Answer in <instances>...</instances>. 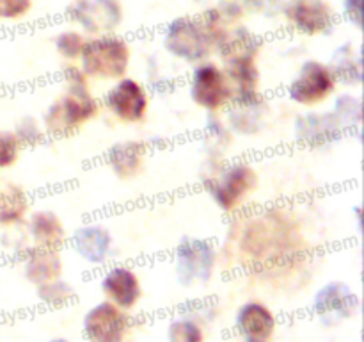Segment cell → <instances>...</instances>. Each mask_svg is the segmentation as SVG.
Here are the masks:
<instances>
[{
    "mask_svg": "<svg viewBox=\"0 0 364 342\" xmlns=\"http://www.w3.org/2000/svg\"><path fill=\"white\" fill-rule=\"evenodd\" d=\"M297 228L284 214L259 212L249 217L247 227H244L240 237V249L245 259H255L256 262L277 264L290 262L297 255Z\"/></svg>",
    "mask_w": 364,
    "mask_h": 342,
    "instance_id": "1",
    "label": "cell"
},
{
    "mask_svg": "<svg viewBox=\"0 0 364 342\" xmlns=\"http://www.w3.org/2000/svg\"><path fill=\"white\" fill-rule=\"evenodd\" d=\"M210 157L208 170L203 171V185L223 212H237L258 189V173L244 160L220 162L215 155Z\"/></svg>",
    "mask_w": 364,
    "mask_h": 342,
    "instance_id": "2",
    "label": "cell"
},
{
    "mask_svg": "<svg viewBox=\"0 0 364 342\" xmlns=\"http://www.w3.org/2000/svg\"><path fill=\"white\" fill-rule=\"evenodd\" d=\"M100 114V102L89 86H64V91L46 107L43 128L46 135L64 138L80 130Z\"/></svg>",
    "mask_w": 364,
    "mask_h": 342,
    "instance_id": "3",
    "label": "cell"
},
{
    "mask_svg": "<svg viewBox=\"0 0 364 342\" xmlns=\"http://www.w3.org/2000/svg\"><path fill=\"white\" fill-rule=\"evenodd\" d=\"M130 57V45L123 36L116 32L91 36L85 41L78 66L87 75L89 81H117L127 75Z\"/></svg>",
    "mask_w": 364,
    "mask_h": 342,
    "instance_id": "4",
    "label": "cell"
},
{
    "mask_svg": "<svg viewBox=\"0 0 364 342\" xmlns=\"http://www.w3.org/2000/svg\"><path fill=\"white\" fill-rule=\"evenodd\" d=\"M162 45L178 61L198 64L213 53V38L201 16H178L167 24Z\"/></svg>",
    "mask_w": 364,
    "mask_h": 342,
    "instance_id": "5",
    "label": "cell"
},
{
    "mask_svg": "<svg viewBox=\"0 0 364 342\" xmlns=\"http://www.w3.org/2000/svg\"><path fill=\"white\" fill-rule=\"evenodd\" d=\"M188 95L192 102L208 114H220L228 109L233 98L230 81L223 68L213 61L194 64L188 77Z\"/></svg>",
    "mask_w": 364,
    "mask_h": 342,
    "instance_id": "6",
    "label": "cell"
},
{
    "mask_svg": "<svg viewBox=\"0 0 364 342\" xmlns=\"http://www.w3.org/2000/svg\"><path fill=\"white\" fill-rule=\"evenodd\" d=\"M217 249L212 241L199 237H183L174 253V271L183 287H201L213 276Z\"/></svg>",
    "mask_w": 364,
    "mask_h": 342,
    "instance_id": "7",
    "label": "cell"
},
{
    "mask_svg": "<svg viewBox=\"0 0 364 342\" xmlns=\"http://www.w3.org/2000/svg\"><path fill=\"white\" fill-rule=\"evenodd\" d=\"M336 78L329 64L308 59L301 64L297 75L288 84L287 95L294 103L302 107H316L336 91Z\"/></svg>",
    "mask_w": 364,
    "mask_h": 342,
    "instance_id": "8",
    "label": "cell"
},
{
    "mask_svg": "<svg viewBox=\"0 0 364 342\" xmlns=\"http://www.w3.org/2000/svg\"><path fill=\"white\" fill-rule=\"evenodd\" d=\"M66 16L84 34H112L123 24L124 11L119 0H73Z\"/></svg>",
    "mask_w": 364,
    "mask_h": 342,
    "instance_id": "9",
    "label": "cell"
},
{
    "mask_svg": "<svg viewBox=\"0 0 364 342\" xmlns=\"http://www.w3.org/2000/svg\"><path fill=\"white\" fill-rule=\"evenodd\" d=\"M103 105L121 123H141L149 109L148 89L137 78L121 77L103 95Z\"/></svg>",
    "mask_w": 364,
    "mask_h": 342,
    "instance_id": "10",
    "label": "cell"
},
{
    "mask_svg": "<svg viewBox=\"0 0 364 342\" xmlns=\"http://www.w3.org/2000/svg\"><path fill=\"white\" fill-rule=\"evenodd\" d=\"M281 14L302 36H327L338 24L336 13L326 0H290Z\"/></svg>",
    "mask_w": 364,
    "mask_h": 342,
    "instance_id": "11",
    "label": "cell"
},
{
    "mask_svg": "<svg viewBox=\"0 0 364 342\" xmlns=\"http://www.w3.org/2000/svg\"><path fill=\"white\" fill-rule=\"evenodd\" d=\"M87 342H123L130 331V319L110 301H102L91 306L82 321Z\"/></svg>",
    "mask_w": 364,
    "mask_h": 342,
    "instance_id": "12",
    "label": "cell"
},
{
    "mask_svg": "<svg viewBox=\"0 0 364 342\" xmlns=\"http://www.w3.org/2000/svg\"><path fill=\"white\" fill-rule=\"evenodd\" d=\"M359 309V296L350 285L343 281H329L316 291L313 298V310L316 317L327 326L341 323L354 316Z\"/></svg>",
    "mask_w": 364,
    "mask_h": 342,
    "instance_id": "13",
    "label": "cell"
},
{
    "mask_svg": "<svg viewBox=\"0 0 364 342\" xmlns=\"http://www.w3.org/2000/svg\"><path fill=\"white\" fill-rule=\"evenodd\" d=\"M343 127L333 113H304L294 123V138L309 148H326L334 145L343 135Z\"/></svg>",
    "mask_w": 364,
    "mask_h": 342,
    "instance_id": "14",
    "label": "cell"
},
{
    "mask_svg": "<svg viewBox=\"0 0 364 342\" xmlns=\"http://www.w3.org/2000/svg\"><path fill=\"white\" fill-rule=\"evenodd\" d=\"M100 285L107 301L114 303L121 310L134 309L142 296V285L137 273L124 264L109 267Z\"/></svg>",
    "mask_w": 364,
    "mask_h": 342,
    "instance_id": "15",
    "label": "cell"
},
{
    "mask_svg": "<svg viewBox=\"0 0 364 342\" xmlns=\"http://www.w3.org/2000/svg\"><path fill=\"white\" fill-rule=\"evenodd\" d=\"M263 39L251 28L238 24L226 25L213 36V52L224 61L237 59V57H252L256 59L262 52Z\"/></svg>",
    "mask_w": 364,
    "mask_h": 342,
    "instance_id": "16",
    "label": "cell"
},
{
    "mask_svg": "<svg viewBox=\"0 0 364 342\" xmlns=\"http://www.w3.org/2000/svg\"><path fill=\"white\" fill-rule=\"evenodd\" d=\"M16 256L21 260L25 278L36 287L60 278L63 274V259L59 249L27 244L16 253Z\"/></svg>",
    "mask_w": 364,
    "mask_h": 342,
    "instance_id": "17",
    "label": "cell"
},
{
    "mask_svg": "<svg viewBox=\"0 0 364 342\" xmlns=\"http://www.w3.org/2000/svg\"><path fill=\"white\" fill-rule=\"evenodd\" d=\"M112 234L100 223H87L77 228L71 239L75 253L89 264L107 262L112 252Z\"/></svg>",
    "mask_w": 364,
    "mask_h": 342,
    "instance_id": "18",
    "label": "cell"
},
{
    "mask_svg": "<svg viewBox=\"0 0 364 342\" xmlns=\"http://www.w3.org/2000/svg\"><path fill=\"white\" fill-rule=\"evenodd\" d=\"M228 81H230L233 98L231 102L237 100H255L259 98V70L256 59L252 57H237V59L224 61L223 66Z\"/></svg>",
    "mask_w": 364,
    "mask_h": 342,
    "instance_id": "19",
    "label": "cell"
},
{
    "mask_svg": "<svg viewBox=\"0 0 364 342\" xmlns=\"http://www.w3.org/2000/svg\"><path fill=\"white\" fill-rule=\"evenodd\" d=\"M27 234L34 246L60 249L68 241V232L60 217L52 210H34L28 214Z\"/></svg>",
    "mask_w": 364,
    "mask_h": 342,
    "instance_id": "20",
    "label": "cell"
},
{
    "mask_svg": "<svg viewBox=\"0 0 364 342\" xmlns=\"http://www.w3.org/2000/svg\"><path fill=\"white\" fill-rule=\"evenodd\" d=\"M148 148L141 141H119L110 146L105 160L112 173L121 180H130L142 173Z\"/></svg>",
    "mask_w": 364,
    "mask_h": 342,
    "instance_id": "21",
    "label": "cell"
},
{
    "mask_svg": "<svg viewBox=\"0 0 364 342\" xmlns=\"http://www.w3.org/2000/svg\"><path fill=\"white\" fill-rule=\"evenodd\" d=\"M235 328L242 337H255L269 341L276 330V317L272 310L259 301H247L235 316Z\"/></svg>",
    "mask_w": 364,
    "mask_h": 342,
    "instance_id": "22",
    "label": "cell"
},
{
    "mask_svg": "<svg viewBox=\"0 0 364 342\" xmlns=\"http://www.w3.org/2000/svg\"><path fill=\"white\" fill-rule=\"evenodd\" d=\"M265 98L259 96L255 100H237L228 105V127L231 134L252 135L262 130L263 116H265Z\"/></svg>",
    "mask_w": 364,
    "mask_h": 342,
    "instance_id": "23",
    "label": "cell"
},
{
    "mask_svg": "<svg viewBox=\"0 0 364 342\" xmlns=\"http://www.w3.org/2000/svg\"><path fill=\"white\" fill-rule=\"evenodd\" d=\"M331 71H333L334 78H336L338 84L355 86L361 84L363 81V59L359 48H355L352 43H343V45L338 46L333 52L329 63Z\"/></svg>",
    "mask_w": 364,
    "mask_h": 342,
    "instance_id": "24",
    "label": "cell"
},
{
    "mask_svg": "<svg viewBox=\"0 0 364 342\" xmlns=\"http://www.w3.org/2000/svg\"><path fill=\"white\" fill-rule=\"evenodd\" d=\"M31 200L27 191L18 184H4L0 187V227L11 228L28 216Z\"/></svg>",
    "mask_w": 364,
    "mask_h": 342,
    "instance_id": "25",
    "label": "cell"
},
{
    "mask_svg": "<svg viewBox=\"0 0 364 342\" xmlns=\"http://www.w3.org/2000/svg\"><path fill=\"white\" fill-rule=\"evenodd\" d=\"M331 113L336 116L343 130L347 128H358L363 118V103L358 95L352 93H341L334 98V105Z\"/></svg>",
    "mask_w": 364,
    "mask_h": 342,
    "instance_id": "26",
    "label": "cell"
},
{
    "mask_svg": "<svg viewBox=\"0 0 364 342\" xmlns=\"http://www.w3.org/2000/svg\"><path fill=\"white\" fill-rule=\"evenodd\" d=\"M85 34L82 31H75V28H68V31L59 32L53 39V46H55L57 53L63 57L68 63H77L82 56V50H84Z\"/></svg>",
    "mask_w": 364,
    "mask_h": 342,
    "instance_id": "27",
    "label": "cell"
},
{
    "mask_svg": "<svg viewBox=\"0 0 364 342\" xmlns=\"http://www.w3.org/2000/svg\"><path fill=\"white\" fill-rule=\"evenodd\" d=\"M36 294H38L39 301L45 303V305L59 306L64 303L71 301L75 298V289L70 281H64L60 278H55L52 281H46V284L38 285L36 287Z\"/></svg>",
    "mask_w": 364,
    "mask_h": 342,
    "instance_id": "28",
    "label": "cell"
},
{
    "mask_svg": "<svg viewBox=\"0 0 364 342\" xmlns=\"http://www.w3.org/2000/svg\"><path fill=\"white\" fill-rule=\"evenodd\" d=\"M167 342H205L203 328L192 317H178L167 328Z\"/></svg>",
    "mask_w": 364,
    "mask_h": 342,
    "instance_id": "29",
    "label": "cell"
},
{
    "mask_svg": "<svg viewBox=\"0 0 364 342\" xmlns=\"http://www.w3.org/2000/svg\"><path fill=\"white\" fill-rule=\"evenodd\" d=\"M206 132V142H210V153H217L219 155L226 146H230L231 141V130L226 125V121H223L219 118V114H210L208 120L205 125Z\"/></svg>",
    "mask_w": 364,
    "mask_h": 342,
    "instance_id": "30",
    "label": "cell"
},
{
    "mask_svg": "<svg viewBox=\"0 0 364 342\" xmlns=\"http://www.w3.org/2000/svg\"><path fill=\"white\" fill-rule=\"evenodd\" d=\"M13 134L16 135L18 142L23 148V146L39 145L45 139V128L39 125V121L34 116H23L14 125Z\"/></svg>",
    "mask_w": 364,
    "mask_h": 342,
    "instance_id": "31",
    "label": "cell"
},
{
    "mask_svg": "<svg viewBox=\"0 0 364 342\" xmlns=\"http://www.w3.org/2000/svg\"><path fill=\"white\" fill-rule=\"evenodd\" d=\"M21 145L13 130H0V170H9L18 162Z\"/></svg>",
    "mask_w": 364,
    "mask_h": 342,
    "instance_id": "32",
    "label": "cell"
},
{
    "mask_svg": "<svg viewBox=\"0 0 364 342\" xmlns=\"http://www.w3.org/2000/svg\"><path fill=\"white\" fill-rule=\"evenodd\" d=\"M244 11L259 14L263 18H274L283 11V0H238Z\"/></svg>",
    "mask_w": 364,
    "mask_h": 342,
    "instance_id": "33",
    "label": "cell"
},
{
    "mask_svg": "<svg viewBox=\"0 0 364 342\" xmlns=\"http://www.w3.org/2000/svg\"><path fill=\"white\" fill-rule=\"evenodd\" d=\"M32 9V0H0V20L14 21L25 18Z\"/></svg>",
    "mask_w": 364,
    "mask_h": 342,
    "instance_id": "34",
    "label": "cell"
},
{
    "mask_svg": "<svg viewBox=\"0 0 364 342\" xmlns=\"http://www.w3.org/2000/svg\"><path fill=\"white\" fill-rule=\"evenodd\" d=\"M343 6L345 20L355 28H361L363 25V0H341Z\"/></svg>",
    "mask_w": 364,
    "mask_h": 342,
    "instance_id": "35",
    "label": "cell"
},
{
    "mask_svg": "<svg viewBox=\"0 0 364 342\" xmlns=\"http://www.w3.org/2000/svg\"><path fill=\"white\" fill-rule=\"evenodd\" d=\"M355 219H358V227L361 230V207H355Z\"/></svg>",
    "mask_w": 364,
    "mask_h": 342,
    "instance_id": "36",
    "label": "cell"
},
{
    "mask_svg": "<svg viewBox=\"0 0 364 342\" xmlns=\"http://www.w3.org/2000/svg\"><path fill=\"white\" fill-rule=\"evenodd\" d=\"M244 342H267L265 338H255V337H244Z\"/></svg>",
    "mask_w": 364,
    "mask_h": 342,
    "instance_id": "37",
    "label": "cell"
},
{
    "mask_svg": "<svg viewBox=\"0 0 364 342\" xmlns=\"http://www.w3.org/2000/svg\"><path fill=\"white\" fill-rule=\"evenodd\" d=\"M48 342H70V341H68V338H64V337H55V338H50Z\"/></svg>",
    "mask_w": 364,
    "mask_h": 342,
    "instance_id": "38",
    "label": "cell"
}]
</instances>
